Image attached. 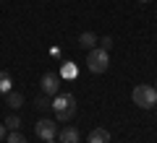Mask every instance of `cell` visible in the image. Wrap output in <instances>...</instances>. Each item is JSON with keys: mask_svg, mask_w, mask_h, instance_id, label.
Wrapping results in <instances>:
<instances>
[{"mask_svg": "<svg viewBox=\"0 0 157 143\" xmlns=\"http://www.w3.org/2000/svg\"><path fill=\"white\" fill-rule=\"evenodd\" d=\"M52 112H55V117L60 122H68V120H73L76 117V109H78V104H76V96L73 94H68V91H63V94H55V99H52Z\"/></svg>", "mask_w": 157, "mask_h": 143, "instance_id": "6da1fadb", "label": "cell"}, {"mask_svg": "<svg viewBox=\"0 0 157 143\" xmlns=\"http://www.w3.org/2000/svg\"><path fill=\"white\" fill-rule=\"evenodd\" d=\"M131 99H134V104L141 107V109H152V107L157 104V91H155V86L139 83V86H134V91H131Z\"/></svg>", "mask_w": 157, "mask_h": 143, "instance_id": "7a4b0ae2", "label": "cell"}, {"mask_svg": "<svg viewBox=\"0 0 157 143\" xmlns=\"http://www.w3.org/2000/svg\"><path fill=\"white\" fill-rule=\"evenodd\" d=\"M86 68H89L92 73H105L107 68H110V55H107V50H102V47H94V50H89V57H86Z\"/></svg>", "mask_w": 157, "mask_h": 143, "instance_id": "3957f363", "label": "cell"}, {"mask_svg": "<svg viewBox=\"0 0 157 143\" xmlns=\"http://www.w3.org/2000/svg\"><path fill=\"white\" fill-rule=\"evenodd\" d=\"M34 133H37V138H42V141H52L58 133V125L52 120H39L37 125H34Z\"/></svg>", "mask_w": 157, "mask_h": 143, "instance_id": "277c9868", "label": "cell"}, {"mask_svg": "<svg viewBox=\"0 0 157 143\" xmlns=\"http://www.w3.org/2000/svg\"><path fill=\"white\" fill-rule=\"evenodd\" d=\"M39 86H42L45 94H52V96H55V94H60L58 91V88H60V76H58V73H45L42 81H39Z\"/></svg>", "mask_w": 157, "mask_h": 143, "instance_id": "5b68a950", "label": "cell"}, {"mask_svg": "<svg viewBox=\"0 0 157 143\" xmlns=\"http://www.w3.org/2000/svg\"><path fill=\"white\" fill-rule=\"evenodd\" d=\"M86 143H110V133L105 127H94L89 133V138H86Z\"/></svg>", "mask_w": 157, "mask_h": 143, "instance_id": "8992f818", "label": "cell"}, {"mask_svg": "<svg viewBox=\"0 0 157 143\" xmlns=\"http://www.w3.org/2000/svg\"><path fill=\"white\" fill-rule=\"evenodd\" d=\"M97 42H100V39H97L92 31L78 34V47H84V50H94V44H97Z\"/></svg>", "mask_w": 157, "mask_h": 143, "instance_id": "52a82bcc", "label": "cell"}, {"mask_svg": "<svg viewBox=\"0 0 157 143\" xmlns=\"http://www.w3.org/2000/svg\"><path fill=\"white\" fill-rule=\"evenodd\" d=\"M58 138H60V143H78V130L76 127H63L58 133Z\"/></svg>", "mask_w": 157, "mask_h": 143, "instance_id": "ba28073f", "label": "cell"}, {"mask_svg": "<svg viewBox=\"0 0 157 143\" xmlns=\"http://www.w3.org/2000/svg\"><path fill=\"white\" fill-rule=\"evenodd\" d=\"M6 102H8V107H13V109H18V107L24 104V96L18 91H8L6 94Z\"/></svg>", "mask_w": 157, "mask_h": 143, "instance_id": "9c48e42d", "label": "cell"}, {"mask_svg": "<svg viewBox=\"0 0 157 143\" xmlns=\"http://www.w3.org/2000/svg\"><path fill=\"white\" fill-rule=\"evenodd\" d=\"M0 91H11V76H8V73L6 70H3V73H0Z\"/></svg>", "mask_w": 157, "mask_h": 143, "instance_id": "30bf717a", "label": "cell"}, {"mask_svg": "<svg viewBox=\"0 0 157 143\" xmlns=\"http://www.w3.org/2000/svg\"><path fill=\"white\" fill-rule=\"evenodd\" d=\"M8 143H26V138H24L18 130H11L8 133Z\"/></svg>", "mask_w": 157, "mask_h": 143, "instance_id": "8fae6325", "label": "cell"}, {"mask_svg": "<svg viewBox=\"0 0 157 143\" xmlns=\"http://www.w3.org/2000/svg\"><path fill=\"white\" fill-rule=\"evenodd\" d=\"M18 125H21V120H18L16 115H11V117L6 120V127H8V130H18Z\"/></svg>", "mask_w": 157, "mask_h": 143, "instance_id": "7c38bea8", "label": "cell"}, {"mask_svg": "<svg viewBox=\"0 0 157 143\" xmlns=\"http://www.w3.org/2000/svg\"><path fill=\"white\" fill-rule=\"evenodd\" d=\"M50 104H52V102L47 99V96H39V99H37V107H39V109H47Z\"/></svg>", "mask_w": 157, "mask_h": 143, "instance_id": "4fadbf2b", "label": "cell"}, {"mask_svg": "<svg viewBox=\"0 0 157 143\" xmlns=\"http://www.w3.org/2000/svg\"><path fill=\"white\" fill-rule=\"evenodd\" d=\"M100 47H102V50H110V47H113V39L110 37H102L100 39Z\"/></svg>", "mask_w": 157, "mask_h": 143, "instance_id": "5bb4252c", "label": "cell"}, {"mask_svg": "<svg viewBox=\"0 0 157 143\" xmlns=\"http://www.w3.org/2000/svg\"><path fill=\"white\" fill-rule=\"evenodd\" d=\"M6 130H8L6 125H0V141H3V138H6Z\"/></svg>", "mask_w": 157, "mask_h": 143, "instance_id": "9a60e30c", "label": "cell"}, {"mask_svg": "<svg viewBox=\"0 0 157 143\" xmlns=\"http://www.w3.org/2000/svg\"><path fill=\"white\" fill-rule=\"evenodd\" d=\"M155 91H157V81H155Z\"/></svg>", "mask_w": 157, "mask_h": 143, "instance_id": "2e32d148", "label": "cell"}, {"mask_svg": "<svg viewBox=\"0 0 157 143\" xmlns=\"http://www.w3.org/2000/svg\"><path fill=\"white\" fill-rule=\"evenodd\" d=\"M45 143H55V141H45Z\"/></svg>", "mask_w": 157, "mask_h": 143, "instance_id": "e0dca14e", "label": "cell"}, {"mask_svg": "<svg viewBox=\"0 0 157 143\" xmlns=\"http://www.w3.org/2000/svg\"><path fill=\"white\" fill-rule=\"evenodd\" d=\"M155 109H157V104H155Z\"/></svg>", "mask_w": 157, "mask_h": 143, "instance_id": "ac0fdd59", "label": "cell"}]
</instances>
